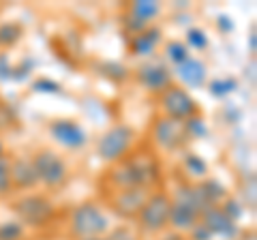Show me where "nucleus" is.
<instances>
[{
	"label": "nucleus",
	"mask_w": 257,
	"mask_h": 240,
	"mask_svg": "<svg viewBox=\"0 0 257 240\" xmlns=\"http://www.w3.org/2000/svg\"><path fill=\"white\" fill-rule=\"evenodd\" d=\"M161 161L152 148L140 146L131 150L124 159L111 165L105 178L109 180L111 189H128V187H142L152 189L161 180Z\"/></svg>",
	"instance_id": "f257e3e1"
},
{
	"label": "nucleus",
	"mask_w": 257,
	"mask_h": 240,
	"mask_svg": "<svg viewBox=\"0 0 257 240\" xmlns=\"http://www.w3.org/2000/svg\"><path fill=\"white\" fill-rule=\"evenodd\" d=\"M170 210H172V195L165 189L150 191V195L140 208L135 221H138L140 229L146 231V234H161L170 225Z\"/></svg>",
	"instance_id": "f03ea898"
},
{
	"label": "nucleus",
	"mask_w": 257,
	"mask_h": 240,
	"mask_svg": "<svg viewBox=\"0 0 257 240\" xmlns=\"http://www.w3.org/2000/svg\"><path fill=\"white\" fill-rule=\"evenodd\" d=\"M69 225H71V234L77 240L94 238V236H103L109 231V219L99 204L84 202L73 210Z\"/></svg>",
	"instance_id": "7ed1b4c3"
},
{
	"label": "nucleus",
	"mask_w": 257,
	"mask_h": 240,
	"mask_svg": "<svg viewBox=\"0 0 257 240\" xmlns=\"http://www.w3.org/2000/svg\"><path fill=\"white\" fill-rule=\"evenodd\" d=\"M135 146V129L128 125H114L109 127L96 142V153L103 161L107 163H118L124 159Z\"/></svg>",
	"instance_id": "20e7f679"
},
{
	"label": "nucleus",
	"mask_w": 257,
	"mask_h": 240,
	"mask_svg": "<svg viewBox=\"0 0 257 240\" xmlns=\"http://www.w3.org/2000/svg\"><path fill=\"white\" fill-rule=\"evenodd\" d=\"M32 167L37 172L39 182H43L47 189H58L64 187L69 180V167L64 159L52 148H39L32 155Z\"/></svg>",
	"instance_id": "39448f33"
},
{
	"label": "nucleus",
	"mask_w": 257,
	"mask_h": 240,
	"mask_svg": "<svg viewBox=\"0 0 257 240\" xmlns=\"http://www.w3.org/2000/svg\"><path fill=\"white\" fill-rule=\"evenodd\" d=\"M11 208L18 214L22 225H28V227H43L54 217V204L41 193L20 195L11 204Z\"/></svg>",
	"instance_id": "423d86ee"
},
{
	"label": "nucleus",
	"mask_w": 257,
	"mask_h": 240,
	"mask_svg": "<svg viewBox=\"0 0 257 240\" xmlns=\"http://www.w3.org/2000/svg\"><path fill=\"white\" fill-rule=\"evenodd\" d=\"M159 101H161V111H163L165 118L187 123V120L195 118L199 114L197 101L191 97L187 88H182L178 84H172L167 90L161 92V99Z\"/></svg>",
	"instance_id": "0eeeda50"
},
{
	"label": "nucleus",
	"mask_w": 257,
	"mask_h": 240,
	"mask_svg": "<svg viewBox=\"0 0 257 240\" xmlns=\"http://www.w3.org/2000/svg\"><path fill=\"white\" fill-rule=\"evenodd\" d=\"M152 140H155L159 148L167 150V153L180 150L187 146V142H191L187 129H184V123L165 118V116H159L155 120V125H152Z\"/></svg>",
	"instance_id": "6e6552de"
},
{
	"label": "nucleus",
	"mask_w": 257,
	"mask_h": 240,
	"mask_svg": "<svg viewBox=\"0 0 257 240\" xmlns=\"http://www.w3.org/2000/svg\"><path fill=\"white\" fill-rule=\"evenodd\" d=\"M148 195H150V189H142V187L111 189V193L107 197V204H109L111 210L118 214V217H122V219H135Z\"/></svg>",
	"instance_id": "1a4fd4ad"
},
{
	"label": "nucleus",
	"mask_w": 257,
	"mask_h": 240,
	"mask_svg": "<svg viewBox=\"0 0 257 240\" xmlns=\"http://www.w3.org/2000/svg\"><path fill=\"white\" fill-rule=\"evenodd\" d=\"M135 79L138 84L152 94H161L174 84V75L167 69L165 62L161 60H148L135 69Z\"/></svg>",
	"instance_id": "9d476101"
},
{
	"label": "nucleus",
	"mask_w": 257,
	"mask_h": 240,
	"mask_svg": "<svg viewBox=\"0 0 257 240\" xmlns=\"http://www.w3.org/2000/svg\"><path fill=\"white\" fill-rule=\"evenodd\" d=\"M50 133L60 146L71 148V150H82L88 144V138H86V133L82 129V125L75 123V120H69V118L52 120Z\"/></svg>",
	"instance_id": "9b49d317"
},
{
	"label": "nucleus",
	"mask_w": 257,
	"mask_h": 240,
	"mask_svg": "<svg viewBox=\"0 0 257 240\" xmlns=\"http://www.w3.org/2000/svg\"><path fill=\"white\" fill-rule=\"evenodd\" d=\"M199 223H204L212 236L219 238H236L238 236V225L234 219H229L227 214L223 212L221 206H208L206 210L199 214Z\"/></svg>",
	"instance_id": "f8f14e48"
},
{
	"label": "nucleus",
	"mask_w": 257,
	"mask_h": 240,
	"mask_svg": "<svg viewBox=\"0 0 257 240\" xmlns=\"http://www.w3.org/2000/svg\"><path fill=\"white\" fill-rule=\"evenodd\" d=\"M161 13V5L159 3H152V0H142V3H133L128 7V13H126V28L131 33H142L144 28L150 26V20L157 18Z\"/></svg>",
	"instance_id": "ddd939ff"
},
{
	"label": "nucleus",
	"mask_w": 257,
	"mask_h": 240,
	"mask_svg": "<svg viewBox=\"0 0 257 240\" xmlns=\"http://www.w3.org/2000/svg\"><path fill=\"white\" fill-rule=\"evenodd\" d=\"M9 178H11V189H35L39 185L37 172L32 167V161L26 157H18L11 159V170H9Z\"/></svg>",
	"instance_id": "4468645a"
},
{
	"label": "nucleus",
	"mask_w": 257,
	"mask_h": 240,
	"mask_svg": "<svg viewBox=\"0 0 257 240\" xmlns=\"http://www.w3.org/2000/svg\"><path fill=\"white\" fill-rule=\"evenodd\" d=\"M161 37H163V30L159 26H148L144 28L142 33H138L131 39V52L133 56H150L157 50V45L161 43Z\"/></svg>",
	"instance_id": "2eb2a0df"
},
{
	"label": "nucleus",
	"mask_w": 257,
	"mask_h": 240,
	"mask_svg": "<svg viewBox=\"0 0 257 240\" xmlns=\"http://www.w3.org/2000/svg\"><path fill=\"white\" fill-rule=\"evenodd\" d=\"M199 221V214L197 212H193L191 208L187 206H182L178 202H174L172 199V210H170V225L176 229V231H189L195 223Z\"/></svg>",
	"instance_id": "dca6fc26"
},
{
	"label": "nucleus",
	"mask_w": 257,
	"mask_h": 240,
	"mask_svg": "<svg viewBox=\"0 0 257 240\" xmlns=\"http://www.w3.org/2000/svg\"><path fill=\"white\" fill-rule=\"evenodd\" d=\"M180 79L189 86H204L206 84V65L197 58H189L178 67Z\"/></svg>",
	"instance_id": "f3484780"
},
{
	"label": "nucleus",
	"mask_w": 257,
	"mask_h": 240,
	"mask_svg": "<svg viewBox=\"0 0 257 240\" xmlns=\"http://www.w3.org/2000/svg\"><path fill=\"white\" fill-rule=\"evenodd\" d=\"M199 189H202L204 197L212 206H219V202H225V199H227V191H225V187L214 178H206L204 182H199Z\"/></svg>",
	"instance_id": "a211bd4d"
},
{
	"label": "nucleus",
	"mask_w": 257,
	"mask_h": 240,
	"mask_svg": "<svg viewBox=\"0 0 257 240\" xmlns=\"http://www.w3.org/2000/svg\"><path fill=\"white\" fill-rule=\"evenodd\" d=\"M22 35H24L22 24L15 22L0 24V47H13L22 39Z\"/></svg>",
	"instance_id": "6ab92c4d"
},
{
	"label": "nucleus",
	"mask_w": 257,
	"mask_h": 240,
	"mask_svg": "<svg viewBox=\"0 0 257 240\" xmlns=\"http://www.w3.org/2000/svg\"><path fill=\"white\" fill-rule=\"evenodd\" d=\"M182 167L184 172H187L189 176H193V178H206L208 174V165L206 161L199 155H193V153H187L182 159Z\"/></svg>",
	"instance_id": "aec40b11"
},
{
	"label": "nucleus",
	"mask_w": 257,
	"mask_h": 240,
	"mask_svg": "<svg viewBox=\"0 0 257 240\" xmlns=\"http://www.w3.org/2000/svg\"><path fill=\"white\" fill-rule=\"evenodd\" d=\"M165 58L172 60L174 65H182V62H187L191 58L189 54V47L187 43H180V41H167L165 43Z\"/></svg>",
	"instance_id": "412c9836"
},
{
	"label": "nucleus",
	"mask_w": 257,
	"mask_h": 240,
	"mask_svg": "<svg viewBox=\"0 0 257 240\" xmlns=\"http://www.w3.org/2000/svg\"><path fill=\"white\" fill-rule=\"evenodd\" d=\"M24 225L20 221H7L0 223V240H22Z\"/></svg>",
	"instance_id": "4be33fe9"
},
{
	"label": "nucleus",
	"mask_w": 257,
	"mask_h": 240,
	"mask_svg": "<svg viewBox=\"0 0 257 240\" xmlns=\"http://www.w3.org/2000/svg\"><path fill=\"white\" fill-rule=\"evenodd\" d=\"M9 170H11V159L9 157H0V195H7L11 191Z\"/></svg>",
	"instance_id": "5701e85b"
},
{
	"label": "nucleus",
	"mask_w": 257,
	"mask_h": 240,
	"mask_svg": "<svg viewBox=\"0 0 257 240\" xmlns=\"http://www.w3.org/2000/svg\"><path fill=\"white\" fill-rule=\"evenodd\" d=\"M231 90H236V79H214L210 84V92L214 97H225V94H229Z\"/></svg>",
	"instance_id": "b1692460"
},
{
	"label": "nucleus",
	"mask_w": 257,
	"mask_h": 240,
	"mask_svg": "<svg viewBox=\"0 0 257 240\" xmlns=\"http://www.w3.org/2000/svg\"><path fill=\"white\" fill-rule=\"evenodd\" d=\"M187 43L197 47V50H206L208 47V37L202 28H189L187 30Z\"/></svg>",
	"instance_id": "393cba45"
},
{
	"label": "nucleus",
	"mask_w": 257,
	"mask_h": 240,
	"mask_svg": "<svg viewBox=\"0 0 257 240\" xmlns=\"http://www.w3.org/2000/svg\"><path fill=\"white\" fill-rule=\"evenodd\" d=\"M189 240H212V234L208 231V227L204 225V223H195L191 229H189V236H187Z\"/></svg>",
	"instance_id": "a878e982"
},
{
	"label": "nucleus",
	"mask_w": 257,
	"mask_h": 240,
	"mask_svg": "<svg viewBox=\"0 0 257 240\" xmlns=\"http://www.w3.org/2000/svg\"><path fill=\"white\" fill-rule=\"evenodd\" d=\"M35 90H45V92H60V86L56 84V82H47V79L43 82V79H41V82H37V84H35Z\"/></svg>",
	"instance_id": "bb28decb"
},
{
	"label": "nucleus",
	"mask_w": 257,
	"mask_h": 240,
	"mask_svg": "<svg viewBox=\"0 0 257 240\" xmlns=\"http://www.w3.org/2000/svg\"><path fill=\"white\" fill-rule=\"evenodd\" d=\"M161 240H189V238L184 234H180V231H172V234H165Z\"/></svg>",
	"instance_id": "cd10ccee"
},
{
	"label": "nucleus",
	"mask_w": 257,
	"mask_h": 240,
	"mask_svg": "<svg viewBox=\"0 0 257 240\" xmlns=\"http://www.w3.org/2000/svg\"><path fill=\"white\" fill-rule=\"evenodd\" d=\"M82 240H107V238H103V236H94V238H82Z\"/></svg>",
	"instance_id": "c85d7f7f"
},
{
	"label": "nucleus",
	"mask_w": 257,
	"mask_h": 240,
	"mask_svg": "<svg viewBox=\"0 0 257 240\" xmlns=\"http://www.w3.org/2000/svg\"><path fill=\"white\" fill-rule=\"evenodd\" d=\"M0 157H5V146H3V142H0Z\"/></svg>",
	"instance_id": "c756f323"
}]
</instances>
